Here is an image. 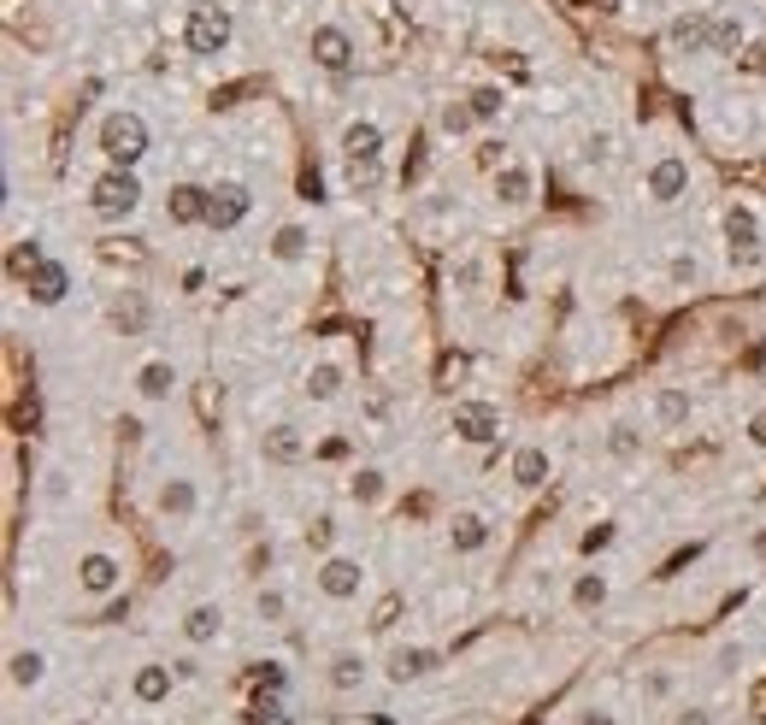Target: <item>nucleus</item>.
<instances>
[{
    "label": "nucleus",
    "mask_w": 766,
    "mask_h": 725,
    "mask_svg": "<svg viewBox=\"0 0 766 725\" xmlns=\"http://www.w3.org/2000/svg\"><path fill=\"white\" fill-rule=\"evenodd\" d=\"M95 142H100V153H107V166L136 171V166L148 160V142H153V136H148V118H142V113H107V118H100V136H95Z\"/></svg>",
    "instance_id": "obj_1"
},
{
    "label": "nucleus",
    "mask_w": 766,
    "mask_h": 725,
    "mask_svg": "<svg viewBox=\"0 0 766 725\" xmlns=\"http://www.w3.org/2000/svg\"><path fill=\"white\" fill-rule=\"evenodd\" d=\"M236 36V19H230V7H218V0H195L190 7V19H183V47L201 60H213V54H225Z\"/></svg>",
    "instance_id": "obj_2"
},
{
    "label": "nucleus",
    "mask_w": 766,
    "mask_h": 725,
    "mask_svg": "<svg viewBox=\"0 0 766 725\" xmlns=\"http://www.w3.org/2000/svg\"><path fill=\"white\" fill-rule=\"evenodd\" d=\"M136 206H142V183H136V171L107 166V171H100V178L89 183V213H95V218L118 224V218H130Z\"/></svg>",
    "instance_id": "obj_3"
},
{
    "label": "nucleus",
    "mask_w": 766,
    "mask_h": 725,
    "mask_svg": "<svg viewBox=\"0 0 766 725\" xmlns=\"http://www.w3.org/2000/svg\"><path fill=\"white\" fill-rule=\"evenodd\" d=\"M725 248H731V266H743V271L760 266V218L748 201L725 206Z\"/></svg>",
    "instance_id": "obj_4"
},
{
    "label": "nucleus",
    "mask_w": 766,
    "mask_h": 725,
    "mask_svg": "<svg viewBox=\"0 0 766 725\" xmlns=\"http://www.w3.org/2000/svg\"><path fill=\"white\" fill-rule=\"evenodd\" d=\"M306 54H313L319 72L348 77V72H354V60H360V47H354V36H348L343 24H319L313 36H306Z\"/></svg>",
    "instance_id": "obj_5"
},
{
    "label": "nucleus",
    "mask_w": 766,
    "mask_h": 725,
    "mask_svg": "<svg viewBox=\"0 0 766 725\" xmlns=\"http://www.w3.org/2000/svg\"><path fill=\"white\" fill-rule=\"evenodd\" d=\"M643 195H649L655 206H678L690 195V160L684 153H660V160L643 171Z\"/></svg>",
    "instance_id": "obj_6"
},
{
    "label": "nucleus",
    "mask_w": 766,
    "mask_h": 725,
    "mask_svg": "<svg viewBox=\"0 0 766 725\" xmlns=\"http://www.w3.org/2000/svg\"><path fill=\"white\" fill-rule=\"evenodd\" d=\"M449 430L460 443H496L501 437V407H489V402H454V413H449Z\"/></svg>",
    "instance_id": "obj_7"
},
{
    "label": "nucleus",
    "mask_w": 766,
    "mask_h": 725,
    "mask_svg": "<svg viewBox=\"0 0 766 725\" xmlns=\"http://www.w3.org/2000/svg\"><path fill=\"white\" fill-rule=\"evenodd\" d=\"M118 584H125V566H118V555H107V548H89V555L77 561V590L89 601H107Z\"/></svg>",
    "instance_id": "obj_8"
},
{
    "label": "nucleus",
    "mask_w": 766,
    "mask_h": 725,
    "mask_svg": "<svg viewBox=\"0 0 766 725\" xmlns=\"http://www.w3.org/2000/svg\"><path fill=\"white\" fill-rule=\"evenodd\" d=\"M343 166L348 171L384 166V125L378 118H354V125L343 130Z\"/></svg>",
    "instance_id": "obj_9"
},
{
    "label": "nucleus",
    "mask_w": 766,
    "mask_h": 725,
    "mask_svg": "<svg viewBox=\"0 0 766 725\" xmlns=\"http://www.w3.org/2000/svg\"><path fill=\"white\" fill-rule=\"evenodd\" d=\"M366 590V566L354 561V555H331L325 566H319V596H331V601H354Z\"/></svg>",
    "instance_id": "obj_10"
},
{
    "label": "nucleus",
    "mask_w": 766,
    "mask_h": 725,
    "mask_svg": "<svg viewBox=\"0 0 766 725\" xmlns=\"http://www.w3.org/2000/svg\"><path fill=\"white\" fill-rule=\"evenodd\" d=\"M248 213H253V189L248 183H213V213H207L213 231H236Z\"/></svg>",
    "instance_id": "obj_11"
},
{
    "label": "nucleus",
    "mask_w": 766,
    "mask_h": 725,
    "mask_svg": "<svg viewBox=\"0 0 766 725\" xmlns=\"http://www.w3.org/2000/svg\"><path fill=\"white\" fill-rule=\"evenodd\" d=\"M207 213H213V189H201V183H172V195H165V218L172 224H207Z\"/></svg>",
    "instance_id": "obj_12"
},
{
    "label": "nucleus",
    "mask_w": 766,
    "mask_h": 725,
    "mask_svg": "<svg viewBox=\"0 0 766 725\" xmlns=\"http://www.w3.org/2000/svg\"><path fill=\"white\" fill-rule=\"evenodd\" d=\"M172 684H177V667H165V661H148V667L130 672V696L142 702V707L172 702Z\"/></svg>",
    "instance_id": "obj_13"
},
{
    "label": "nucleus",
    "mask_w": 766,
    "mask_h": 725,
    "mask_svg": "<svg viewBox=\"0 0 766 725\" xmlns=\"http://www.w3.org/2000/svg\"><path fill=\"white\" fill-rule=\"evenodd\" d=\"M260 455H266V466H301L306 460L301 425H266L260 430Z\"/></svg>",
    "instance_id": "obj_14"
},
{
    "label": "nucleus",
    "mask_w": 766,
    "mask_h": 725,
    "mask_svg": "<svg viewBox=\"0 0 766 725\" xmlns=\"http://www.w3.org/2000/svg\"><path fill=\"white\" fill-rule=\"evenodd\" d=\"M24 296L36 301V307H60L65 296H72V271H65L60 260H42V266L24 278Z\"/></svg>",
    "instance_id": "obj_15"
},
{
    "label": "nucleus",
    "mask_w": 766,
    "mask_h": 725,
    "mask_svg": "<svg viewBox=\"0 0 766 725\" xmlns=\"http://www.w3.org/2000/svg\"><path fill=\"white\" fill-rule=\"evenodd\" d=\"M436 661H442L436 649L396 643V649H389V661H384V672H389V684H413V679H424V672H436Z\"/></svg>",
    "instance_id": "obj_16"
},
{
    "label": "nucleus",
    "mask_w": 766,
    "mask_h": 725,
    "mask_svg": "<svg viewBox=\"0 0 766 725\" xmlns=\"http://www.w3.org/2000/svg\"><path fill=\"white\" fill-rule=\"evenodd\" d=\"M667 42L678 47V54H708L713 47V12H678Z\"/></svg>",
    "instance_id": "obj_17"
},
{
    "label": "nucleus",
    "mask_w": 766,
    "mask_h": 725,
    "mask_svg": "<svg viewBox=\"0 0 766 725\" xmlns=\"http://www.w3.org/2000/svg\"><path fill=\"white\" fill-rule=\"evenodd\" d=\"M218 637H225V608H218V601H201V608L183 614V643L207 649V643H218Z\"/></svg>",
    "instance_id": "obj_18"
},
{
    "label": "nucleus",
    "mask_w": 766,
    "mask_h": 725,
    "mask_svg": "<svg viewBox=\"0 0 766 725\" xmlns=\"http://www.w3.org/2000/svg\"><path fill=\"white\" fill-rule=\"evenodd\" d=\"M549 472H554V460H549V448H542V443L514 448V483H519V490H542Z\"/></svg>",
    "instance_id": "obj_19"
},
{
    "label": "nucleus",
    "mask_w": 766,
    "mask_h": 725,
    "mask_svg": "<svg viewBox=\"0 0 766 725\" xmlns=\"http://www.w3.org/2000/svg\"><path fill=\"white\" fill-rule=\"evenodd\" d=\"M195 508H201V490H195V478H165L160 483V513L165 520H195Z\"/></svg>",
    "instance_id": "obj_20"
},
{
    "label": "nucleus",
    "mask_w": 766,
    "mask_h": 725,
    "mask_svg": "<svg viewBox=\"0 0 766 725\" xmlns=\"http://www.w3.org/2000/svg\"><path fill=\"white\" fill-rule=\"evenodd\" d=\"M484 543H489V520H484V513H454V520H449V548H454V555H478Z\"/></svg>",
    "instance_id": "obj_21"
},
{
    "label": "nucleus",
    "mask_w": 766,
    "mask_h": 725,
    "mask_svg": "<svg viewBox=\"0 0 766 725\" xmlns=\"http://www.w3.org/2000/svg\"><path fill=\"white\" fill-rule=\"evenodd\" d=\"M136 390H142V402H172L177 366H172V360H148V366L136 372Z\"/></svg>",
    "instance_id": "obj_22"
},
{
    "label": "nucleus",
    "mask_w": 766,
    "mask_h": 725,
    "mask_svg": "<svg viewBox=\"0 0 766 725\" xmlns=\"http://www.w3.org/2000/svg\"><path fill=\"white\" fill-rule=\"evenodd\" d=\"M306 254H313V236H306V224H278V231H271V260L301 266Z\"/></svg>",
    "instance_id": "obj_23"
},
{
    "label": "nucleus",
    "mask_w": 766,
    "mask_h": 725,
    "mask_svg": "<svg viewBox=\"0 0 766 725\" xmlns=\"http://www.w3.org/2000/svg\"><path fill=\"white\" fill-rule=\"evenodd\" d=\"M7 679H12V690H36L47 679V654L42 649H12L7 654Z\"/></svg>",
    "instance_id": "obj_24"
},
{
    "label": "nucleus",
    "mask_w": 766,
    "mask_h": 725,
    "mask_svg": "<svg viewBox=\"0 0 766 725\" xmlns=\"http://www.w3.org/2000/svg\"><path fill=\"white\" fill-rule=\"evenodd\" d=\"M531 195H537L531 166H501V171H496V201H501V206H525Z\"/></svg>",
    "instance_id": "obj_25"
},
{
    "label": "nucleus",
    "mask_w": 766,
    "mask_h": 725,
    "mask_svg": "<svg viewBox=\"0 0 766 725\" xmlns=\"http://www.w3.org/2000/svg\"><path fill=\"white\" fill-rule=\"evenodd\" d=\"M690 413H695V402H690V390H678V384H667L655 395V419H660V430H678V425H690Z\"/></svg>",
    "instance_id": "obj_26"
},
{
    "label": "nucleus",
    "mask_w": 766,
    "mask_h": 725,
    "mask_svg": "<svg viewBox=\"0 0 766 725\" xmlns=\"http://www.w3.org/2000/svg\"><path fill=\"white\" fill-rule=\"evenodd\" d=\"M343 384H348V372L336 366V360H319V366H306V395H313V402H336V395H343Z\"/></svg>",
    "instance_id": "obj_27"
},
{
    "label": "nucleus",
    "mask_w": 766,
    "mask_h": 725,
    "mask_svg": "<svg viewBox=\"0 0 766 725\" xmlns=\"http://www.w3.org/2000/svg\"><path fill=\"white\" fill-rule=\"evenodd\" d=\"M389 495V478L378 472V466H360V472L348 478V502H360V508H378Z\"/></svg>",
    "instance_id": "obj_28"
},
{
    "label": "nucleus",
    "mask_w": 766,
    "mask_h": 725,
    "mask_svg": "<svg viewBox=\"0 0 766 725\" xmlns=\"http://www.w3.org/2000/svg\"><path fill=\"white\" fill-rule=\"evenodd\" d=\"M607 601V573H578V584H572V608L578 614H595Z\"/></svg>",
    "instance_id": "obj_29"
},
{
    "label": "nucleus",
    "mask_w": 766,
    "mask_h": 725,
    "mask_svg": "<svg viewBox=\"0 0 766 725\" xmlns=\"http://www.w3.org/2000/svg\"><path fill=\"white\" fill-rule=\"evenodd\" d=\"M366 661H360V654H354V649H343V654H336V661H331V690H360L366 684Z\"/></svg>",
    "instance_id": "obj_30"
},
{
    "label": "nucleus",
    "mask_w": 766,
    "mask_h": 725,
    "mask_svg": "<svg viewBox=\"0 0 766 725\" xmlns=\"http://www.w3.org/2000/svg\"><path fill=\"white\" fill-rule=\"evenodd\" d=\"M472 125H478L472 100H442V107H436V130H442V136H466Z\"/></svg>",
    "instance_id": "obj_31"
},
{
    "label": "nucleus",
    "mask_w": 766,
    "mask_h": 725,
    "mask_svg": "<svg viewBox=\"0 0 766 725\" xmlns=\"http://www.w3.org/2000/svg\"><path fill=\"white\" fill-rule=\"evenodd\" d=\"M667 284L672 289H695V284H702V260H695V254H672V260H667Z\"/></svg>",
    "instance_id": "obj_32"
},
{
    "label": "nucleus",
    "mask_w": 766,
    "mask_h": 725,
    "mask_svg": "<svg viewBox=\"0 0 766 725\" xmlns=\"http://www.w3.org/2000/svg\"><path fill=\"white\" fill-rule=\"evenodd\" d=\"M743 36H748L743 19H713V47H708V54H737Z\"/></svg>",
    "instance_id": "obj_33"
},
{
    "label": "nucleus",
    "mask_w": 766,
    "mask_h": 725,
    "mask_svg": "<svg viewBox=\"0 0 766 725\" xmlns=\"http://www.w3.org/2000/svg\"><path fill=\"white\" fill-rule=\"evenodd\" d=\"M466 100H472V113H478V125H489V118H501V107H507V95L496 89V83H484V89H472Z\"/></svg>",
    "instance_id": "obj_34"
},
{
    "label": "nucleus",
    "mask_w": 766,
    "mask_h": 725,
    "mask_svg": "<svg viewBox=\"0 0 766 725\" xmlns=\"http://www.w3.org/2000/svg\"><path fill=\"white\" fill-rule=\"evenodd\" d=\"M253 614H260L266 626H278V619L289 614V596L283 590H260V596H253Z\"/></svg>",
    "instance_id": "obj_35"
},
{
    "label": "nucleus",
    "mask_w": 766,
    "mask_h": 725,
    "mask_svg": "<svg viewBox=\"0 0 766 725\" xmlns=\"http://www.w3.org/2000/svg\"><path fill=\"white\" fill-rule=\"evenodd\" d=\"M607 448H613V455H619V460H632L637 448H643V437H637L632 425H613V430H607Z\"/></svg>",
    "instance_id": "obj_36"
},
{
    "label": "nucleus",
    "mask_w": 766,
    "mask_h": 725,
    "mask_svg": "<svg viewBox=\"0 0 766 725\" xmlns=\"http://www.w3.org/2000/svg\"><path fill=\"white\" fill-rule=\"evenodd\" d=\"M613 537H619V531H613V520H602V525H590L584 537H578V548H584V555H602Z\"/></svg>",
    "instance_id": "obj_37"
},
{
    "label": "nucleus",
    "mask_w": 766,
    "mask_h": 725,
    "mask_svg": "<svg viewBox=\"0 0 766 725\" xmlns=\"http://www.w3.org/2000/svg\"><path fill=\"white\" fill-rule=\"evenodd\" d=\"M331 543H336V520H331V513H319V520L306 525V548H331Z\"/></svg>",
    "instance_id": "obj_38"
},
{
    "label": "nucleus",
    "mask_w": 766,
    "mask_h": 725,
    "mask_svg": "<svg viewBox=\"0 0 766 725\" xmlns=\"http://www.w3.org/2000/svg\"><path fill=\"white\" fill-rule=\"evenodd\" d=\"M748 443L766 448V407H760V413H748Z\"/></svg>",
    "instance_id": "obj_39"
},
{
    "label": "nucleus",
    "mask_w": 766,
    "mask_h": 725,
    "mask_svg": "<svg viewBox=\"0 0 766 725\" xmlns=\"http://www.w3.org/2000/svg\"><path fill=\"white\" fill-rule=\"evenodd\" d=\"M42 495H47V502H65V472H47V483H42Z\"/></svg>",
    "instance_id": "obj_40"
},
{
    "label": "nucleus",
    "mask_w": 766,
    "mask_h": 725,
    "mask_svg": "<svg viewBox=\"0 0 766 725\" xmlns=\"http://www.w3.org/2000/svg\"><path fill=\"white\" fill-rule=\"evenodd\" d=\"M584 153H590V160H607V153H613V136H590Z\"/></svg>",
    "instance_id": "obj_41"
},
{
    "label": "nucleus",
    "mask_w": 766,
    "mask_h": 725,
    "mask_svg": "<svg viewBox=\"0 0 766 725\" xmlns=\"http://www.w3.org/2000/svg\"><path fill=\"white\" fill-rule=\"evenodd\" d=\"M678 725H713V714H708V707H684V714H678Z\"/></svg>",
    "instance_id": "obj_42"
},
{
    "label": "nucleus",
    "mask_w": 766,
    "mask_h": 725,
    "mask_svg": "<svg viewBox=\"0 0 766 725\" xmlns=\"http://www.w3.org/2000/svg\"><path fill=\"white\" fill-rule=\"evenodd\" d=\"M578 725H619V719H613L607 707H590V714H578Z\"/></svg>",
    "instance_id": "obj_43"
},
{
    "label": "nucleus",
    "mask_w": 766,
    "mask_h": 725,
    "mask_svg": "<svg viewBox=\"0 0 766 725\" xmlns=\"http://www.w3.org/2000/svg\"><path fill=\"white\" fill-rule=\"evenodd\" d=\"M755 561H766V525L755 531Z\"/></svg>",
    "instance_id": "obj_44"
},
{
    "label": "nucleus",
    "mask_w": 766,
    "mask_h": 725,
    "mask_svg": "<svg viewBox=\"0 0 766 725\" xmlns=\"http://www.w3.org/2000/svg\"><path fill=\"white\" fill-rule=\"evenodd\" d=\"M72 725H95V719H72Z\"/></svg>",
    "instance_id": "obj_45"
},
{
    "label": "nucleus",
    "mask_w": 766,
    "mask_h": 725,
    "mask_svg": "<svg viewBox=\"0 0 766 725\" xmlns=\"http://www.w3.org/2000/svg\"><path fill=\"white\" fill-rule=\"evenodd\" d=\"M466 725H472V719H466Z\"/></svg>",
    "instance_id": "obj_46"
}]
</instances>
